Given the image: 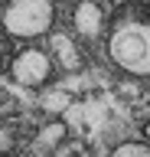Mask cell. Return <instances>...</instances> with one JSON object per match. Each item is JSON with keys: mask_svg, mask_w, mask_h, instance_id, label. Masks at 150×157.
<instances>
[{"mask_svg": "<svg viewBox=\"0 0 150 157\" xmlns=\"http://www.w3.org/2000/svg\"><path fill=\"white\" fill-rule=\"evenodd\" d=\"M111 157H150V141H124L111 151Z\"/></svg>", "mask_w": 150, "mask_h": 157, "instance_id": "52a82bcc", "label": "cell"}, {"mask_svg": "<svg viewBox=\"0 0 150 157\" xmlns=\"http://www.w3.org/2000/svg\"><path fill=\"white\" fill-rule=\"evenodd\" d=\"M0 20L13 39H33L52 29L56 3L52 0H10L0 13Z\"/></svg>", "mask_w": 150, "mask_h": 157, "instance_id": "7a4b0ae2", "label": "cell"}, {"mask_svg": "<svg viewBox=\"0 0 150 157\" xmlns=\"http://www.w3.org/2000/svg\"><path fill=\"white\" fill-rule=\"evenodd\" d=\"M101 26H104V13L95 0H82L79 7H75V29H79L82 36H98Z\"/></svg>", "mask_w": 150, "mask_h": 157, "instance_id": "5b68a950", "label": "cell"}, {"mask_svg": "<svg viewBox=\"0 0 150 157\" xmlns=\"http://www.w3.org/2000/svg\"><path fill=\"white\" fill-rule=\"evenodd\" d=\"M13 147H16V137H13V131L7 124H0V154H10Z\"/></svg>", "mask_w": 150, "mask_h": 157, "instance_id": "30bf717a", "label": "cell"}, {"mask_svg": "<svg viewBox=\"0 0 150 157\" xmlns=\"http://www.w3.org/2000/svg\"><path fill=\"white\" fill-rule=\"evenodd\" d=\"M42 108L56 115L62 108H69V95H65V92H46V95H42Z\"/></svg>", "mask_w": 150, "mask_h": 157, "instance_id": "9c48e42d", "label": "cell"}, {"mask_svg": "<svg viewBox=\"0 0 150 157\" xmlns=\"http://www.w3.org/2000/svg\"><path fill=\"white\" fill-rule=\"evenodd\" d=\"M49 56H56L59 66L69 69V72H75V69L82 66L79 46H75V39H69L65 33H52V36H49Z\"/></svg>", "mask_w": 150, "mask_h": 157, "instance_id": "277c9868", "label": "cell"}, {"mask_svg": "<svg viewBox=\"0 0 150 157\" xmlns=\"http://www.w3.org/2000/svg\"><path fill=\"white\" fill-rule=\"evenodd\" d=\"M7 3H10V0H0V10H3V7H7Z\"/></svg>", "mask_w": 150, "mask_h": 157, "instance_id": "7c38bea8", "label": "cell"}, {"mask_svg": "<svg viewBox=\"0 0 150 157\" xmlns=\"http://www.w3.org/2000/svg\"><path fill=\"white\" fill-rule=\"evenodd\" d=\"M108 56L130 75H150V20L121 17L108 39Z\"/></svg>", "mask_w": 150, "mask_h": 157, "instance_id": "6da1fadb", "label": "cell"}, {"mask_svg": "<svg viewBox=\"0 0 150 157\" xmlns=\"http://www.w3.org/2000/svg\"><path fill=\"white\" fill-rule=\"evenodd\" d=\"M13 56H16V49H13V36H10V33H0V75L13 66Z\"/></svg>", "mask_w": 150, "mask_h": 157, "instance_id": "ba28073f", "label": "cell"}, {"mask_svg": "<svg viewBox=\"0 0 150 157\" xmlns=\"http://www.w3.org/2000/svg\"><path fill=\"white\" fill-rule=\"evenodd\" d=\"M65 134H69L65 121H49V124L36 134V151H52V147H59L62 141H65Z\"/></svg>", "mask_w": 150, "mask_h": 157, "instance_id": "8992f818", "label": "cell"}, {"mask_svg": "<svg viewBox=\"0 0 150 157\" xmlns=\"http://www.w3.org/2000/svg\"><path fill=\"white\" fill-rule=\"evenodd\" d=\"M144 137H147V141H150V121H147V124H144Z\"/></svg>", "mask_w": 150, "mask_h": 157, "instance_id": "8fae6325", "label": "cell"}, {"mask_svg": "<svg viewBox=\"0 0 150 157\" xmlns=\"http://www.w3.org/2000/svg\"><path fill=\"white\" fill-rule=\"evenodd\" d=\"M10 75H13V82H20V85H26V88H42L52 78V59H49V52H42V49H36V46L20 49V52L13 56Z\"/></svg>", "mask_w": 150, "mask_h": 157, "instance_id": "3957f363", "label": "cell"}]
</instances>
